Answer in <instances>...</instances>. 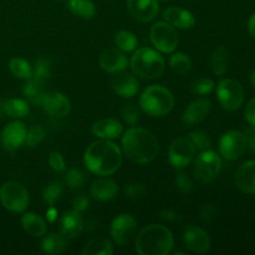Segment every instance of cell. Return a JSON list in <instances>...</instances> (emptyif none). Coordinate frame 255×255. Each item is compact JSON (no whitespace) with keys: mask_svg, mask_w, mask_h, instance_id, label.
Here are the masks:
<instances>
[{"mask_svg":"<svg viewBox=\"0 0 255 255\" xmlns=\"http://www.w3.org/2000/svg\"><path fill=\"white\" fill-rule=\"evenodd\" d=\"M84 163L86 168L96 176H110L121 166L122 151L111 139L101 138L87 147Z\"/></svg>","mask_w":255,"mask_h":255,"instance_id":"1","label":"cell"},{"mask_svg":"<svg viewBox=\"0 0 255 255\" xmlns=\"http://www.w3.org/2000/svg\"><path fill=\"white\" fill-rule=\"evenodd\" d=\"M158 149L154 134L141 127H131L122 137V152L132 163H149L157 157Z\"/></svg>","mask_w":255,"mask_h":255,"instance_id":"2","label":"cell"},{"mask_svg":"<svg viewBox=\"0 0 255 255\" xmlns=\"http://www.w3.org/2000/svg\"><path fill=\"white\" fill-rule=\"evenodd\" d=\"M174 246L173 234L161 224L144 227L136 238V251L139 255H167Z\"/></svg>","mask_w":255,"mask_h":255,"instance_id":"3","label":"cell"},{"mask_svg":"<svg viewBox=\"0 0 255 255\" xmlns=\"http://www.w3.org/2000/svg\"><path fill=\"white\" fill-rule=\"evenodd\" d=\"M132 71L141 79L152 80L161 76L164 71V59L151 47H141L133 52L129 61Z\"/></svg>","mask_w":255,"mask_h":255,"instance_id":"4","label":"cell"},{"mask_svg":"<svg viewBox=\"0 0 255 255\" xmlns=\"http://www.w3.org/2000/svg\"><path fill=\"white\" fill-rule=\"evenodd\" d=\"M173 105L172 92L161 85L148 86L139 97V106L151 117L166 116L173 109Z\"/></svg>","mask_w":255,"mask_h":255,"instance_id":"5","label":"cell"},{"mask_svg":"<svg viewBox=\"0 0 255 255\" xmlns=\"http://www.w3.org/2000/svg\"><path fill=\"white\" fill-rule=\"evenodd\" d=\"M29 192L19 182L10 181L0 187V203L12 213H22L29 206Z\"/></svg>","mask_w":255,"mask_h":255,"instance_id":"6","label":"cell"},{"mask_svg":"<svg viewBox=\"0 0 255 255\" xmlns=\"http://www.w3.org/2000/svg\"><path fill=\"white\" fill-rule=\"evenodd\" d=\"M222 168V159L218 153L212 149L202 151V153L194 159L193 173L197 181L202 184L211 183L218 177Z\"/></svg>","mask_w":255,"mask_h":255,"instance_id":"7","label":"cell"},{"mask_svg":"<svg viewBox=\"0 0 255 255\" xmlns=\"http://www.w3.org/2000/svg\"><path fill=\"white\" fill-rule=\"evenodd\" d=\"M217 97L227 111H237L244 102V90L238 81L224 79L217 86Z\"/></svg>","mask_w":255,"mask_h":255,"instance_id":"8","label":"cell"},{"mask_svg":"<svg viewBox=\"0 0 255 255\" xmlns=\"http://www.w3.org/2000/svg\"><path fill=\"white\" fill-rule=\"evenodd\" d=\"M151 42L158 51L171 54L178 45V34L167 21H158L151 27Z\"/></svg>","mask_w":255,"mask_h":255,"instance_id":"9","label":"cell"},{"mask_svg":"<svg viewBox=\"0 0 255 255\" xmlns=\"http://www.w3.org/2000/svg\"><path fill=\"white\" fill-rule=\"evenodd\" d=\"M196 149L189 137H181V138L174 139L168 149L169 163L177 169L184 168L193 161Z\"/></svg>","mask_w":255,"mask_h":255,"instance_id":"10","label":"cell"},{"mask_svg":"<svg viewBox=\"0 0 255 255\" xmlns=\"http://www.w3.org/2000/svg\"><path fill=\"white\" fill-rule=\"evenodd\" d=\"M247 149L244 134L239 131H228L219 141V152L227 161H237Z\"/></svg>","mask_w":255,"mask_h":255,"instance_id":"11","label":"cell"},{"mask_svg":"<svg viewBox=\"0 0 255 255\" xmlns=\"http://www.w3.org/2000/svg\"><path fill=\"white\" fill-rule=\"evenodd\" d=\"M137 223L131 214H120L111 224V237L117 246L129 243L136 236Z\"/></svg>","mask_w":255,"mask_h":255,"instance_id":"12","label":"cell"},{"mask_svg":"<svg viewBox=\"0 0 255 255\" xmlns=\"http://www.w3.org/2000/svg\"><path fill=\"white\" fill-rule=\"evenodd\" d=\"M27 129L21 121H12L4 127L0 136L2 147L6 151H16L26 141Z\"/></svg>","mask_w":255,"mask_h":255,"instance_id":"13","label":"cell"},{"mask_svg":"<svg viewBox=\"0 0 255 255\" xmlns=\"http://www.w3.org/2000/svg\"><path fill=\"white\" fill-rule=\"evenodd\" d=\"M183 241L187 248L197 254L208 253L211 249V238L208 233L198 227H187L183 234Z\"/></svg>","mask_w":255,"mask_h":255,"instance_id":"14","label":"cell"},{"mask_svg":"<svg viewBox=\"0 0 255 255\" xmlns=\"http://www.w3.org/2000/svg\"><path fill=\"white\" fill-rule=\"evenodd\" d=\"M41 106L51 116L64 117L71 110V102L61 92L50 91L44 94V97L41 100Z\"/></svg>","mask_w":255,"mask_h":255,"instance_id":"15","label":"cell"},{"mask_svg":"<svg viewBox=\"0 0 255 255\" xmlns=\"http://www.w3.org/2000/svg\"><path fill=\"white\" fill-rule=\"evenodd\" d=\"M126 4L131 16L142 22L152 21L159 11L157 0H127Z\"/></svg>","mask_w":255,"mask_h":255,"instance_id":"16","label":"cell"},{"mask_svg":"<svg viewBox=\"0 0 255 255\" xmlns=\"http://www.w3.org/2000/svg\"><path fill=\"white\" fill-rule=\"evenodd\" d=\"M100 66L104 71L109 74H116V72L125 71L128 66V59L122 50L119 47L115 49H107L100 55Z\"/></svg>","mask_w":255,"mask_h":255,"instance_id":"17","label":"cell"},{"mask_svg":"<svg viewBox=\"0 0 255 255\" xmlns=\"http://www.w3.org/2000/svg\"><path fill=\"white\" fill-rule=\"evenodd\" d=\"M111 85L112 90H114L119 96L126 97V99L133 97L139 90L138 80L136 79V76H133V75L129 74V72L125 71L116 72V76L112 79Z\"/></svg>","mask_w":255,"mask_h":255,"instance_id":"18","label":"cell"},{"mask_svg":"<svg viewBox=\"0 0 255 255\" xmlns=\"http://www.w3.org/2000/svg\"><path fill=\"white\" fill-rule=\"evenodd\" d=\"M237 188L247 194H255V159L247 161L238 167L234 174Z\"/></svg>","mask_w":255,"mask_h":255,"instance_id":"19","label":"cell"},{"mask_svg":"<svg viewBox=\"0 0 255 255\" xmlns=\"http://www.w3.org/2000/svg\"><path fill=\"white\" fill-rule=\"evenodd\" d=\"M163 17L168 24L177 29H191L196 24V17L188 10L178 6H169L163 11Z\"/></svg>","mask_w":255,"mask_h":255,"instance_id":"20","label":"cell"},{"mask_svg":"<svg viewBox=\"0 0 255 255\" xmlns=\"http://www.w3.org/2000/svg\"><path fill=\"white\" fill-rule=\"evenodd\" d=\"M84 229V221L79 212L69 211L65 212L60 219V233L66 239H75L81 234Z\"/></svg>","mask_w":255,"mask_h":255,"instance_id":"21","label":"cell"},{"mask_svg":"<svg viewBox=\"0 0 255 255\" xmlns=\"http://www.w3.org/2000/svg\"><path fill=\"white\" fill-rule=\"evenodd\" d=\"M211 111V101L208 99H197L189 104L183 114V122L188 126L199 124L208 116Z\"/></svg>","mask_w":255,"mask_h":255,"instance_id":"22","label":"cell"},{"mask_svg":"<svg viewBox=\"0 0 255 255\" xmlns=\"http://www.w3.org/2000/svg\"><path fill=\"white\" fill-rule=\"evenodd\" d=\"M92 133L102 139H116L124 132V127L117 120L104 119L97 121L92 126Z\"/></svg>","mask_w":255,"mask_h":255,"instance_id":"23","label":"cell"},{"mask_svg":"<svg viewBox=\"0 0 255 255\" xmlns=\"http://www.w3.org/2000/svg\"><path fill=\"white\" fill-rule=\"evenodd\" d=\"M119 192V186L116 182L111 178H102L96 179L94 183L91 184L90 188V193L97 201H110V199L115 198Z\"/></svg>","mask_w":255,"mask_h":255,"instance_id":"24","label":"cell"},{"mask_svg":"<svg viewBox=\"0 0 255 255\" xmlns=\"http://www.w3.org/2000/svg\"><path fill=\"white\" fill-rule=\"evenodd\" d=\"M21 226L24 231L31 237H42L46 233V222L39 216L29 212L21 217Z\"/></svg>","mask_w":255,"mask_h":255,"instance_id":"25","label":"cell"},{"mask_svg":"<svg viewBox=\"0 0 255 255\" xmlns=\"http://www.w3.org/2000/svg\"><path fill=\"white\" fill-rule=\"evenodd\" d=\"M67 247L66 238L61 233H50L42 239L41 249L46 254H61L64 253Z\"/></svg>","mask_w":255,"mask_h":255,"instance_id":"26","label":"cell"},{"mask_svg":"<svg viewBox=\"0 0 255 255\" xmlns=\"http://www.w3.org/2000/svg\"><path fill=\"white\" fill-rule=\"evenodd\" d=\"M67 6L72 14L82 19L91 20L96 14V7L91 0H69Z\"/></svg>","mask_w":255,"mask_h":255,"instance_id":"27","label":"cell"},{"mask_svg":"<svg viewBox=\"0 0 255 255\" xmlns=\"http://www.w3.org/2000/svg\"><path fill=\"white\" fill-rule=\"evenodd\" d=\"M81 253L84 255H112L114 246L106 238H95L84 247Z\"/></svg>","mask_w":255,"mask_h":255,"instance_id":"28","label":"cell"},{"mask_svg":"<svg viewBox=\"0 0 255 255\" xmlns=\"http://www.w3.org/2000/svg\"><path fill=\"white\" fill-rule=\"evenodd\" d=\"M229 66V51L227 47L218 46L212 55V69L216 76H223Z\"/></svg>","mask_w":255,"mask_h":255,"instance_id":"29","label":"cell"},{"mask_svg":"<svg viewBox=\"0 0 255 255\" xmlns=\"http://www.w3.org/2000/svg\"><path fill=\"white\" fill-rule=\"evenodd\" d=\"M22 94H24V96L26 97L30 104L39 106V105H41V100L45 94L44 84L34 79L26 80V84L22 87Z\"/></svg>","mask_w":255,"mask_h":255,"instance_id":"30","label":"cell"},{"mask_svg":"<svg viewBox=\"0 0 255 255\" xmlns=\"http://www.w3.org/2000/svg\"><path fill=\"white\" fill-rule=\"evenodd\" d=\"M5 115L11 119H22L27 116L30 107L27 101L22 99H9L5 100Z\"/></svg>","mask_w":255,"mask_h":255,"instance_id":"31","label":"cell"},{"mask_svg":"<svg viewBox=\"0 0 255 255\" xmlns=\"http://www.w3.org/2000/svg\"><path fill=\"white\" fill-rule=\"evenodd\" d=\"M51 60L47 59V57H40L35 61L31 79L36 80L41 84H45L46 81H49L50 76H51Z\"/></svg>","mask_w":255,"mask_h":255,"instance_id":"32","label":"cell"},{"mask_svg":"<svg viewBox=\"0 0 255 255\" xmlns=\"http://www.w3.org/2000/svg\"><path fill=\"white\" fill-rule=\"evenodd\" d=\"M9 70L15 77L22 80H30L32 77V67L26 60L21 57H14L9 62Z\"/></svg>","mask_w":255,"mask_h":255,"instance_id":"33","label":"cell"},{"mask_svg":"<svg viewBox=\"0 0 255 255\" xmlns=\"http://www.w3.org/2000/svg\"><path fill=\"white\" fill-rule=\"evenodd\" d=\"M169 66L177 75H186L192 67L191 57L183 52H176L169 59Z\"/></svg>","mask_w":255,"mask_h":255,"instance_id":"34","label":"cell"},{"mask_svg":"<svg viewBox=\"0 0 255 255\" xmlns=\"http://www.w3.org/2000/svg\"><path fill=\"white\" fill-rule=\"evenodd\" d=\"M115 42H116L117 47L124 52L134 51L137 49V45H138V40H137L136 35L126 31V30L117 32L116 36H115Z\"/></svg>","mask_w":255,"mask_h":255,"instance_id":"35","label":"cell"},{"mask_svg":"<svg viewBox=\"0 0 255 255\" xmlns=\"http://www.w3.org/2000/svg\"><path fill=\"white\" fill-rule=\"evenodd\" d=\"M62 192H64V186H62L61 182L59 181H52L51 183L47 184L44 189V193H42V198L50 206H54L57 201L61 197Z\"/></svg>","mask_w":255,"mask_h":255,"instance_id":"36","label":"cell"},{"mask_svg":"<svg viewBox=\"0 0 255 255\" xmlns=\"http://www.w3.org/2000/svg\"><path fill=\"white\" fill-rule=\"evenodd\" d=\"M86 174L81 171L80 168H70L67 171L66 177H65V183L67 184V187H70L71 189H80L86 184Z\"/></svg>","mask_w":255,"mask_h":255,"instance_id":"37","label":"cell"},{"mask_svg":"<svg viewBox=\"0 0 255 255\" xmlns=\"http://www.w3.org/2000/svg\"><path fill=\"white\" fill-rule=\"evenodd\" d=\"M214 89V81L208 77H202V79L196 80V81L192 84V92L196 95H208L213 91Z\"/></svg>","mask_w":255,"mask_h":255,"instance_id":"38","label":"cell"},{"mask_svg":"<svg viewBox=\"0 0 255 255\" xmlns=\"http://www.w3.org/2000/svg\"><path fill=\"white\" fill-rule=\"evenodd\" d=\"M189 138L193 142L194 147L201 151H206V149H211L212 147V139L207 133L202 131H194L189 134Z\"/></svg>","mask_w":255,"mask_h":255,"instance_id":"39","label":"cell"},{"mask_svg":"<svg viewBox=\"0 0 255 255\" xmlns=\"http://www.w3.org/2000/svg\"><path fill=\"white\" fill-rule=\"evenodd\" d=\"M45 138V129L41 126H34L27 131L26 141L25 143L29 147H35L39 143H41Z\"/></svg>","mask_w":255,"mask_h":255,"instance_id":"40","label":"cell"},{"mask_svg":"<svg viewBox=\"0 0 255 255\" xmlns=\"http://www.w3.org/2000/svg\"><path fill=\"white\" fill-rule=\"evenodd\" d=\"M122 119L126 124H128L129 126H134V125L138 122L139 120V112L138 109L136 107V105L133 104H126L122 107Z\"/></svg>","mask_w":255,"mask_h":255,"instance_id":"41","label":"cell"},{"mask_svg":"<svg viewBox=\"0 0 255 255\" xmlns=\"http://www.w3.org/2000/svg\"><path fill=\"white\" fill-rule=\"evenodd\" d=\"M146 187L142 183H138V182L129 183L125 187V194H126V197L129 199H133V201L143 198L146 196Z\"/></svg>","mask_w":255,"mask_h":255,"instance_id":"42","label":"cell"},{"mask_svg":"<svg viewBox=\"0 0 255 255\" xmlns=\"http://www.w3.org/2000/svg\"><path fill=\"white\" fill-rule=\"evenodd\" d=\"M176 187L181 193L183 194H189L193 189V183H192L191 178H189L188 174H186L184 172H181L176 176Z\"/></svg>","mask_w":255,"mask_h":255,"instance_id":"43","label":"cell"},{"mask_svg":"<svg viewBox=\"0 0 255 255\" xmlns=\"http://www.w3.org/2000/svg\"><path fill=\"white\" fill-rule=\"evenodd\" d=\"M49 164L52 168V171H55L56 173H60V172L65 171V168H66L64 158H62V156L59 152H52V153L50 154Z\"/></svg>","mask_w":255,"mask_h":255,"instance_id":"44","label":"cell"},{"mask_svg":"<svg viewBox=\"0 0 255 255\" xmlns=\"http://www.w3.org/2000/svg\"><path fill=\"white\" fill-rule=\"evenodd\" d=\"M90 207V199L86 194H79L74 198L72 202V208L76 212H85Z\"/></svg>","mask_w":255,"mask_h":255,"instance_id":"45","label":"cell"},{"mask_svg":"<svg viewBox=\"0 0 255 255\" xmlns=\"http://www.w3.org/2000/svg\"><path fill=\"white\" fill-rule=\"evenodd\" d=\"M199 216L203 222H212L217 217V209L213 204L207 203L201 208Z\"/></svg>","mask_w":255,"mask_h":255,"instance_id":"46","label":"cell"},{"mask_svg":"<svg viewBox=\"0 0 255 255\" xmlns=\"http://www.w3.org/2000/svg\"><path fill=\"white\" fill-rule=\"evenodd\" d=\"M159 217H161L163 221L172 222V223H176V222H181L182 219H183V216H182L179 212L173 211V209H163V211L159 213Z\"/></svg>","mask_w":255,"mask_h":255,"instance_id":"47","label":"cell"},{"mask_svg":"<svg viewBox=\"0 0 255 255\" xmlns=\"http://www.w3.org/2000/svg\"><path fill=\"white\" fill-rule=\"evenodd\" d=\"M244 138H246L247 147L251 149V152H253L255 154V126H249L248 128L244 132Z\"/></svg>","mask_w":255,"mask_h":255,"instance_id":"48","label":"cell"},{"mask_svg":"<svg viewBox=\"0 0 255 255\" xmlns=\"http://www.w3.org/2000/svg\"><path fill=\"white\" fill-rule=\"evenodd\" d=\"M246 120L249 125L255 126V97L248 102L246 107Z\"/></svg>","mask_w":255,"mask_h":255,"instance_id":"49","label":"cell"},{"mask_svg":"<svg viewBox=\"0 0 255 255\" xmlns=\"http://www.w3.org/2000/svg\"><path fill=\"white\" fill-rule=\"evenodd\" d=\"M46 219L47 222H50V223H54V222L57 219V211L52 206L46 211Z\"/></svg>","mask_w":255,"mask_h":255,"instance_id":"50","label":"cell"},{"mask_svg":"<svg viewBox=\"0 0 255 255\" xmlns=\"http://www.w3.org/2000/svg\"><path fill=\"white\" fill-rule=\"evenodd\" d=\"M248 32L253 39H255V12L249 17L248 21Z\"/></svg>","mask_w":255,"mask_h":255,"instance_id":"51","label":"cell"},{"mask_svg":"<svg viewBox=\"0 0 255 255\" xmlns=\"http://www.w3.org/2000/svg\"><path fill=\"white\" fill-rule=\"evenodd\" d=\"M4 106H5V100L2 99V97H0V121L4 119V116H6V115H5Z\"/></svg>","mask_w":255,"mask_h":255,"instance_id":"52","label":"cell"},{"mask_svg":"<svg viewBox=\"0 0 255 255\" xmlns=\"http://www.w3.org/2000/svg\"><path fill=\"white\" fill-rule=\"evenodd\" d=\"M251 81L252 84H253V86L255 87V70L253 72H252V76H251Z\"/></svg>","mask_w":255,"mask_h":255,"instance_id":"53","label":"cell"},{"mask_svg":"<svg viewBox=\"0 0 255 255\" xmlns=\"http://www.w3.org/2000/svg\"><path fill=\"white\" fill-rule=\"evenodd\" d=\"M162 1H168V0H162Z\"/></svg>","mask_w":255,"mask_h":255,"instance_id":"54","label":"cell"}]
</instances>
